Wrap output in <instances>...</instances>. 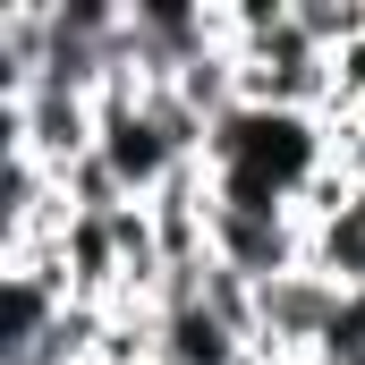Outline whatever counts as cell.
<instances>
[{
  "label": "cell",
  "mask_w": 365,
  "mask_h": 365,
  "mask_svg": "<svg viewBox=\"0 0 365 365\" xmlns=\"http://www.w3.org/2000/svg\"><path fill=\"white\" fill-rule=\"evenodd\" d=\"M93 162L119 179L128 204H153V195L187 170L179 145H170L162 119H153V86H145V77H110V86H102V136H93Z\"/></svg>",
  "instance_id": "cell-1"
},
{
  "label": "cell",
  "mask_w": 365,
  "mask_h": 365,
  "mask_svg": "<svg viewBox=\"0 0 365 365\" xmlns=\"http://www.w3.org/2000/svg\"><path fill=\"white\" fill-rule=\"evenodd\" d=\"M212 264L255 280V289L306 272V212H230V204H212Z\"/></svg>",
  "instance_id": "cell-2"
},
{
  "label": "cell",
  "mask_w": 365,
  "mask_h": 365,
  "mask_svg": "<svg viewBox=\"0 0 365 365\" xmlns=\"http://www.w3.org/2000/svg\"><path fill=\"white\" fill-rule=\"evenodd\" d=\"M306 264L331 289H365V187L340 170L306 195Z\"/></svg>",
  "instance_id": "cell-3"
},
{
  "label": "cell",
  "mask_w": 365,
  "mask_h": 365,
  "mask_svg": "<svg viewBox=\"0 0 365 365\" xmlns=\"http://www.w3.org/2000/svg\"><path fill=\"white\" fill-rule=\"evenodd\" d=\"M349 110H365V34L349 51H331V119H349Z\"/></svg>",
  "instance_id": "cell-4"
}]
</instances>
